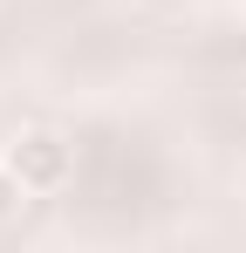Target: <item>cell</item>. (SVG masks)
Instances as JSON below:
<instances>
[{"label":"cell","instance_id":"3957f363","mask_svg":"<svg viewBox=\"0 0 246 253\" xmlns=\"http://www.w3.org/2000/svg\"><path fill=\"white\" fill-rule=\"evenodd\" d=\"M240 21H246V0H240Z\"/></svg>","mask_w":246,"mask_h":253},{"label":"cell","instance_id":"7a4b0ae2","mask_svg":"<svg viewBox=\"0 0 246 253\" xmlns=\"http://www.w3.org/2000/svg\"><path fill=\"white\" fill-rule=\"evenodd\" d=\"M21 199H28V185H21V178H14V165L0 158V226H7V219L21 212Z\"/></svg>","mask_w":246,"mask_h":253},{"label":"cell","instance_id":"6da1fadb","mask_svg":"<svg viewBox=\"0 0 246 253\" xmlns=\"http://www.w3.org/2000/svg\"><path fill=\"white\" fill-rule=\"evenodd\" d=\"M0 158L14 165V178H21L28 192H62V185H69V171H76L69 137H55V130H14Z\"/></svg>","mask_w":246,"mask_h":253}]
</instances>
